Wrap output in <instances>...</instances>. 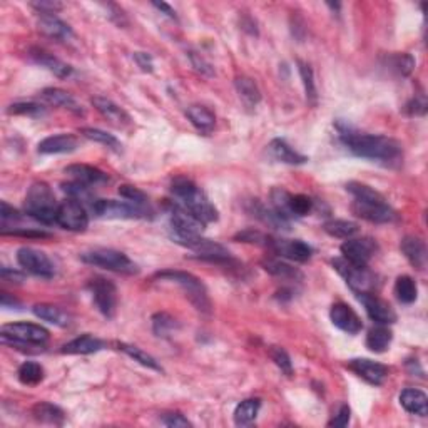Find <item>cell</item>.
<instances>
[{
	"label": "cell",
	"mask_w": 428,
	"mask_h": 428,
	"mask_svg": "<svg viewBox=\"0 0 428 428\" xmlns=\"http://www.w3.org/2000/svg\"><path fill=\"white\" fill-rule=\"evenodd\" d=\"M337 129L339 133V141L345 144L348 151H351L358 158L382 162L383 166L388 167H395L402 164V144L395 141V139L380 134L360 133L357 127L350 126L345 121H338Z\"/></svg>",
	"instance_id": "cell-1"
},
{
	"label": "cell",
	"mask_w": 428,
	"mask_h": 428,
	"mask_svg": "<svg viewBox=\"0 0 428 428\" xmlns=\"http://www.w3.org/2000/svg\"><path fill=\"white\" fill-rule=\"evenodd\" d=\"M171 193H173L176 199L174 203H178L186 211H189L203 225L218 221L219 216L214 204L210 201V198L204 194V191L199 189L191 179L176 178L173 184H171Z\"/></svg>",
	"instance_id": "cell-2"
},
{
	"label": "cell",
	"mask_w": 428,
	"mask_h": 428,
	"mask_svg": "<svg viewBox=\"0 0 428 428\" xmlns=\"http://www.w3.org/2000/svg\"><path fill=\"white\" fill-rule=\"evenodd\" d=\"M26 214L46 226L57 225L59 204L52 193L50 186L46 183H34L29 187L24 203Z\"/></svg>",
	"instance_id": "cell-3"
},
{
	"label": "cell",
	"mask_w": 428,
	"mask_h": 428,
	"mask_svg": "<svg viewBox=\"0 0 428 428\" xmlns=\"http://www.w3.org/2000/svg\"><path fill=\"white\" fill-rule=\"evenodd\" d=\"M0 338L3 345L17 350L32 351L29 348H37L39 351H44V345L49 342V331L35 323H9L2 326Z\"/></svg>",
	"instance_id": "cell-4"
},
{
	"label": "cell",
	"mask_w": 428,
	"mask_h": 428,
	"mask_svg": "<svg viewBox=\"0 0 428 428\" xmlns=\"http://www.w3.org/2000/svg\"><path fill=\"white\" fill-rule=\"evenodd\" d=\"M156 279H162V281H171L176 283L178 286H181V290L186 293V298L193 303L194 308L201 313H211V299L207 296V290L204 286V283L199 278H196L194 275L186 273V271H178V270H166L159 271L154 276Z\"/></svg>",
	"instance_id": "cell-5"
},
{
	"label": "cell",
	"mask_w": 428,
	"mask_h": 428,
	"mask_svg": "<svg viewBox=\"0 0 428 428\" xmlns=\"http://www.w3.org/2000/svg\"><path fill=\"white\" fill-rule=\"evenodd\" d=\"M84 263L92 266L102 268V270L114 271L121 275H136L139 273V268L133 259L122 251L111 250V248H94V250L84 251L81 254Z\"/></svg>",
	"instance_id": "cell-6"
},
{
	"label": "cell",
	"mask_w": 428,
	"mask_h": 428,
	"mask_svg": "<svg viewBox=\"0 0 428 428\" xmlns=\"http://www.w3.org/2000/svg\"><path fill=\"white\" fill-rule=\"evenodd\" d=\"M335 270L342 275L346 285L351 288L357 295L371 293L377 285V276L368 270V266H357L353 263L346 261L345 258H335L331 261Z\"/></svg>",
	"instance_id": "cell-7"
},
{
	"label": "cell",
	"mask_w": 428,
	"mask_h": 428,
	"mask_svg": "<svg viewBox=\"0 0 428 428\" xmlns=\"http://www.w3.org/2000/svg\"><path fill=\"white\" fill-rule=\"evenodd\" d=\"M91 211L95 218L107 219H139L153 214V211L142 210L131 201H115V199H95Z\"/></svg>",
	"instance_id": "cell-8"
},
{
	"label": "cell",
	"mask_w": 428,
	"mask_h": 428,
	"mask_svg": "<svg viewBox=\"0 0 428 428\" xmlns=\"http://www.w3.org/2000/svg\"><path fill=\"white\" fill-rule=\"evenodd\" d=\"M57 225L67 231H84L89 226V214L86 206L77 199H66L59 204L57 210Z\"/></svg>",
	"instance_id": "cell-9"
},
{
	"label": "cell",
	"mask_w": 428,
	"mask_h": 428,
	"mask_svg": "<svg viewBox=\"0 0 428 428\" xmlns=\"http://www.w3.org/2000/svg\"><path fill=\"white\" fill-rule=\"evenodd\" d=\"M17 263L24 270L29 271L30 275L41 276V278L50 279L55 276V266L50 261V258L42 251L34 250V248L24 246L17 251Z\"/></svg>",
	"instance_id": "cell-10"
},
{
	"label": "cell",
	"mask_w": 428,
	"mask_h": 428,
	"mask_svg": "<svg viewBox=\"0 0 428 428\" xmlns=\"http://www.w3.org/2000/svg\"><path fill=\"white\" fill-rule=\"evenodd\" d=\"M92 298H94L95 306L106 318H113L118 308V288L111 279L95 278L91 281Z\"/></svg>",
	"instance_id": "cell-11"
},
{
	"label": "cell",
	"mask_w": 428,
	"mask_h": 428,
	"mask_svg": "<svg viewBox=\"0 0 428 428\" xmlns=\"http://www.w3.org/2000/svg\"><path fill=\"white\" fill-rule=\"evenodd\" d=\"M378 246L371 238H350L343 243L339 251H342V258L346 261L353 263L357 266H368L375 253H377Z\"/></svg>",
	"instance_id": "cell-12"
},
{
	"label": "cell",
	"mask_w": 428,
	"mask_h": 428,
	"mask_svg": "<svg viewBox=\"0 0 428 428\" xmlns=\"http://www.w3.org/2000/svg\"><path fill=\"white\" fill-rule=\"evenodd\" d=\"M169 223L173 238L178 236H189V234H201L204 226L199 219H196L189 211L184 210L178 203H171L169 206Z\"/></svg>",
	"instance_id": "cell-13"
},
{
	"label": "cell",
	"mask_w": 428,
	"mask_h": 428,
	"mask_svg": "<svg viewBox=\"0 0 428 428\" xmlns=\"http://www.w3.org/2000/svg\"><path fill=\"white\" fill-rule=\"evenodd\" d=\"M270 250H273L276 254L281 258L291 259L296 263H306L313 256V248L306 245L301 239H283V238H271Z\"/></svg>",
	"instance_id": "cell-14"
},
{
	"label": "cell",
	"mask_w": 428,
	"mask_h": 428,
	"mask_svg": "<svg viewBox=\"0 0 428 428\" xmlns=\"http://www.w3.org/2000/svg\"><path fill=\"white\" fill-rule=\"evenodd\" d=\"M351 211L355 216L365 219V221L377 223V225H385V223L395 221L397 213L390 207V204L385 203H365V201H357L355 199L351 203Z\"/></svg>",
	"instance_id": "cell-15"
},
{
	"label": "cell",
	"mask_w": 428,
	"mask_h": 428,
	"mask_svg": "<svg viewBox=\"0 0 428 428\" xmlns=\"http://www.w3.org/2000/svg\"><path fill=\"white\" fill-rule=\"evenodd\" d=\"M346 366L350 368L353 373H357L360 378H363L366 383H370V385H375V387L383 385L385 380L388 378V373H390L385 365H382V363L373 362V360H368V358L350 360V362L346 363Z\"/></svg>",
	"instance_id": "cell-16"
},
{
	"label": "cell",
	"mask_w": 428,
	"mask_h": 428,
	"mask_svg": "<svg viewBox=\"0 0 428 428\" xmlns=\"http://www.w3.org/2000/svg\"><path fill=\"white\" fill-rule=\"evenodd\" d=\"M358 298L360 301H362V305L365 306L366 315L370 316L375 323L388 326L397 322V313H395L393 308L388 305L385 299L378 298V296H375L373 293L358 295Z\"/></svg>",
	"instance_id": "cell-17"
},
{
	"label": "cell",
	"mask_w": 428,
	"mask_h": 428,
	"mask_svg": "<svg viewBox=\"0 0 428 428\" xmlns=\"http://www.w3.org/2000/svg\"><path fill=\"white\" fill-rule=\"evenodd\" d=\"M331 323L348 335H358L363 330V323L353 308L346 303H335L330 310Z\"/></svg>",
	"instance_id": "cell-18"
},
{
	"label": "cell",
	"mask_w": 428,
	"mask_h": 428,
	"mask_svg": "<svg viewBox=\"0 0 428 428\" xmlns=\"http://www.w3.org/2000/svg\"><path fill=\"white\" fill-rule=\"evenodd\" d=\"M91 102L92 106L101 113L102 118H106L113 126L126 127L131 124V115L127 114L121 106H118V104L111 101V99L97 95V97H92Z\"/></svg>",
	"instance_id": "cell-19"
},
{
	"label": "cell",
	"mask_w": 428,
	"mask_h": 428,
	"mask_svg": "<svg viewBox=\"0 0 428 428\" xmlns=\"http://www.w3.org/2000/svg\"><path fill=\"white\" fill-rule=\"evenodd\" d=\"M41 97L46 102L52 104V106L62 107V109L69 111V113L75 115H84L82 104L67 91L59 89V87H47V89H44L41 92Z\"/></svg>",
	"instance_id": "cell-20"
},
{
	"label": "cell",
	"mask_w": 428,
	"mask_h": 428,
	"mask_svg": "<svg viewBox=\"0 0 428 428\" xmlns=\"http://www.w3.org/2000/svg\"><path fill=\"white\" fill-rule=\"evenodd\" d=\"M64 173L69 174L74 181L87 184V186H97L109 181V176L97 167L89 166V164H71L64 169Z\"/></svg>",
	"instance_id": "cell-21"
},
{
	"label": "cell",
	"mask_w": 428,
	"mask_h": 428,
	"mask_svg": "<svg viewBox=\"0 0 428 428\" xmlns=\"http://www.w3.org/2000/svg\"><path fill=\"white\" fill-rule=\"evenodd\" d=\"M79 147V141L72 134H57L49 136L39 142L37 151L41 154H67Z\"/></svg>",
	"instance_id": "cell-22"
},
{
	"label": "cell",
	"mask_w": 428,
	"mask_h": 428,
	"mask_svg": "<svg viewBox=\"0 0 428 428\" xmlns=\"http://www.w3.org/2000/svg\"><path fill=\"white\" fill-rule=\"evenodd\" d=\"M37 26L44 35L55 39V41H69L72 35H74L69 24H66L62 19H59L57 15L54 14L39 15Z\"/></svg>",
	"instance_id": "cell-23"
},
{
	"label": "cell",
	"mask_w": 428,
	"mask_h": 428,
	"mask_svg": "<svg viewBox=\"0 0 428 428\" xmlns=\"http://www.w3.org/2000/svg\"><path fill=\"white\" fill-rule=\"evenodd\" d=\"M402 248V253L405 254V258L410 261V265L417 270H425L427 266V246L423 243V239H420L418 236H405L400 243Z\"/></svg>",
	"instance_id": "cell-24"
},
{
	"label": "cell",
	"mask_w": 428,
	"mask_h": 428,
	"mask_svg": "<svg viewBox=\"0 0 428 428\" xmlns=\"http://www.w3.org/2000/svg\"><path fill=\"white\" fill-rule=\"evenodd\" d=\"M30 57L34 59L37 64H41L42 67L49 69L52 74L57 75L59 79L71 77L72 72H74V69H72L69 64L61 61V59L54 57V55L49 54V52L44 49H37V47H35V49H30Z\"/></svg>",
	"instance_id": "cell-25"
},
{
	"label": "cell",
	"mask_w": 428,
	"mask_h": 428,
	"mask_svg": "<svg viewBox=\"0 0 428 428\" xmlns=\"http://www.w3.org/2000/svg\"><path fill=\"white\" fill-rule=\"evenodd\" d=\"M400 405H402L408 413L418 415V417H427L428 413V398L418 388H407L400 393Z\"/></svg>",
	"instance_id": "cell-26"
},
{
	"label": "cell",
	"mask_w": 428,
	"mask_h": 428,
	"mask_svg": "<svg viewBox=\"0 0 428 428\" xmlns=\"http://www.w3.org/2000/svg\"><path fill=\"white\" fill-rule=\"evenodd\" d=\"M106 346V343L102 339L92 337V335H82V337L74 338L72 342L66 343L61 348V353L64 355H91L97 353L102 348Z\"/></svg>",
	"instance_id": "cell-27"
},
{
	"label": "cell",
	"mask_w": 428,
	"mask_h": 428,
	"mask_svg": "<svg viewBox=\"0 0 428 428\" xmlns=\"http://www.w3.org/2000/svg\"><path fill=\"white\" fill-rule=\"evenodd\" d=\"M268 151H270L271 158H275L276 161L279 162L298 166V164H305L308 161L306 156L295 151L285 139H273V141L270 142V146H268Z\"/></svg>",
	"instance_id": "cell-28"
},
{
	"label": "cell",
	"mask_w": 428,
	"mask_h": 428,
	"mask_svg": "<svg viewBox=\"0 0 428 428\" xmlns=\"http://www.w3.org/2000/svg\"><path fill=\"white\" fill-rule=\"evenodd\" d=\"M263 268L265 271H268L271 276L279 279H286V281H301L303 273L298 270V268L291 266L290 263L283 261V259L278 258H266L263 259Z\"/></svg>",
	"instance_id": "cell-29"
},
{
	"label": "cell",
	"mask_w": 428,
	"mask_h": 428,
	"mask_svg": "<svg viewBox=\"0 0 428 428\" xmlns=\"http://www.w3.org/2000/svg\"><path fill=\"white\" fill-rule=\"evenodd\" d=\"M32 417L37 422L47 423V425H57L61 427L66 422V413L62 408L49 402H39L32 407Z\"/></svg>",
	"instance_id": "cell-30"
},
{
	"label": "cell",
	"mask_w": 428,
	"mask_h": 428,
	"mask_svg": "<svg viewBox=\"0 0 428 428\" xmlns=\"http://www.w3.org/2000/svg\"><path fill=\"white\" fill-rule=\"evenodd\" d=\"M186 115L189 119L191 124L201 133H211L214 129L216 124V115L213 111H210L207 107L199 106V104H194V106H189L186 109Z\"/></svg>",
	"instance_id": "cell-31"
},
{
	"label": "cell",
	"mask_w": 428,
	"mask_h": 428,
	"mask_svg": "<svg viewBox=\"0 0 428 428\" xmlns=\"http://www.w3.org/2000/svg\"><path fill=\"white\" fill-rule=\"evenodd\" d=\"M236 91H238L239 99L245 102L246 107H256L261 101V92H259L258 84L248 75H239L234 81Z\"/></svg>",
	"instance_id": "cell-32"
},
{
	"label": "cell",
	"mask_w": 428,
	"mask_h": 428,
	"mask_svg": "<svg viewBox=\"0 0 428 428\" xmlns=\"http://www.w3.org/2000/svg\"><path fill=\"white\" fill-rule=\"evenodd\" d=\"M251 206H253L251 207V213H253V216H256L258 219H261L265 225L275 227V230H285V231L290 230V221H288L286 218H283L281 214L276 213L273 207L270 210V207L263 206V204L258 201L251 203Z\"/></svg>",
	"instance_id": "cell-33"
},
{
	"label": "cell",
	"mask_w": 428,
	"mask_h": 428,
	"mask_svg": "<svg viewBox=\"0 0 428 428\" xmlns=\"http://www.w3.org/2000/svg\"><path fill=\"white\" fill-rule=\"evenodd\" d=\"M391 339H393V333L388 330L385 325H380L377 328H371L366 335V348L373 353H383L388 350Z\"/></svg>",
	"instance_id": "cell-34"
},
{
	"label": "cell",
	"mask_w": 428,
	"mask_h": 428,
	"mask_svg": "<svg viewBox=\"0 0 428 428\" xmlns=\"http://www.w3.org/2000/svg\"><path fill=\"white\" fill-rule=\"evenodd\" d=\"M34 315L37 318L44 319V322H49L52 325L57 326H67L71 323L69 315L62 310V308L54 306V305H47V303H41V305H35L32 308Z\"/></svg>",
	"instance_id": "cell-35"
},
{
	"label": "cell",
	"mask_w": 428,
	"mask_h": 428,
	"mask_svg": "<svg viewBox=\"0 0 428 428\" xmlns=\"http://www.w3.org/2000/svg\"><path fill=\"white\" fill-rule=\"evenodd\" d=\"M261 408V400L259 398H248L243 400L234 410V423L239 427H245L253 423Z\"/></svg>",
	"instance_id": "cell-36"
},
{
	"label": "cell",
	"mask_w": 428,
	"mask_h": 428,
	"mask_svg": "<svg viewBox=\"0 0 428 428\" xmlns=\"http://www.w3.org/2000/svg\"><path fill=\"white\" fill-rule=\"evenodd\" d=\"M323 230H325L326 234L339 239H350L360 233L357 223L346 221V219H330V221L323 225Z\"/></svg>",
	"instance_id": "cell-37"
},
{
	"label": "cell",
	"mask_w": 428,
	"mask_h": 428,
	"mask_svg": "<svg viewBox=\"0 0 428 428\" xmlns=\"http://www.w3.org/2000/svg\"><path fill=\"white\" fill-rule=\"evenodd\" d=\"M395 296H397L398 301L403 303V305L415 303V299H417L418 296V288L411 276H398L397 281H395Z\"/></svg>",
	"instance_id": "cell-38"
},
{
	"label": "cell",
	"mask_w": 428,
	"mask_h": 428,
	"mask_svg": "<svg viewBox=\"0 0 428 428\" xmlns=\"http://www.w3.org/2000/svg\"><path fill=\"white\" fill-rule=\"evenodd\" d=\"M79 133H81L86 139H89V141L102 144V146L109 147V149L115 151V153H121V151H122L121 141H119L115 136L106 133V131L95 129V127H81V129H79Z\"/></svg>",
	"instance_id": "cell-39"
},
{
	"label": "cell",
	"mask_w": 428,
	"mask_h": 428,
	"mask_svg": "<svg viewBox=\"0 0 428 428\" xmlns=\"http://www.w3.org/2000/svg\"><path fill=\"white\" fill-rule=\"evenodd\" d=\"M346 191L353 196L357 201H365V203H385L387 201V199L383 198L378 191H375L373 187H370L368 184H363L358 181L348 183Z\"/></svg>",
	"instance_id": "cell-40"
},
{
	"label": "cell",
	"mask_w": 428,
	"mask_h": 428,
	"mask_svg": "<svg viewBox=\"0 0 428 428\" xmlns=\"http://www.w3.org/2000/svg\"><path fill=\"white\" fill-rule=\"evenodd\" d=\"M118 348L121 351H124V353H126L127 357L133 358L134 362H138L139 365H142V366H146V368H151V370H156V371H162L161 365H159V363L156 362V358L151 357L149 353H146V351L141 350V348L133 346V345H127V343H118Z\"/></svg>",
	"instance_id": "cell-41"
},
{
	"label": "cell",
	"mask_w": 428,
	"mask_h": 428,
	"mask_svg": "<svg viewBox=\"0 0 428 428\" xmlns=\"http://www.w3.org/2000/svg\"><path fill=\"white\" fill-rule=\"evenodd\" d=\"M17 377L24 385H37L44 378V368L35 362H26L19 366Z\"/></svg>",
	"instance_id": "cell-42"
},
{
	"label": "cell",
	"mask_w": 428,
	"mask_h": 428,
	"mask_svg": "<svg viewBox=\"0 0 428 428\" xmlns=\"http://www.w3.org/2000/svg\"><path fill=\"white\" fill-rule=\"evenodd\" d=\"M298 72H299V75H301L303 86H305V92H306L308 102H311V104H313V106H315V104H316V99H318V92H316V84H315L313 69H311V67L308 66L306 62L298 61Z\"/></svg>",
	"instance_id": "cell-43"
},
{
	"label": "cell",
	"mask_w": 428,
	"mask_h": 428,
	"mask_svg": "<svg viewBox=\"0 0 428 428\" xmlns=\"http://www.w3.org/2000/svg\"><path fill=\"white\" fill-rule=\"evenodd\" d=\"M62 189L69 194V198L77 199V201H81L82 204L89 203L92 206L95 201L94 194H92V191H91V186H87V184L72 181V183L62 184Z\"/></svg>",
	"instance_id": "cell-44"
},
{
	"label": "cell",
	"mask_w": 428,
	"mask_h": 428,
	"mask_svg": "<svg viewBox=\"0 0 428 428\" xmlns=\"http://www.w3.org/2000/svg\"><path fill=\"white\" fill-rule=\"evenodd\" d=\"M290 198L291 194L288 191L281 189V187H275L271 191V204H273V210L278 214H281L283 218H286L290 221L293 216L290 213Z\"/></svg>",
	"instance_id": "cell-45"
},
{
	"label": "cell",
	"mask_w": 428,
	"mask_h": 428,
	"mask_svg": "<svg viewBox=\"0 0 428 428\" xmlns=\"http://www.w3.org/2000/svg\"><path fill=\"white\" fill-rule=\"evenodd\" d=\"M119 194H121L122 198L126 199V201H131L133 204H136V206L142 207V210L153 211V210H151L149 199H147L146 193H142L139 187L129 186V184H124V186L119 187Z\"/></svg>",
	"instance_id": "cell-46"
},
{
	"label": "cell",
	"mask_w": 428,
	"mask_h": 428,
	"mask_svg": "<svg viewBox=\"0 0 428 428\" xmlns=\"http://www.w3.org/2000/svg\"><path fill=\"white\" fill-rule=\"evenodd\" d=\"M178 326H179L178 322H176L171 315L158 313L153 316V330L158 337H162V338L169 337V335L173 333Z\"/></svg>",
	"instance_id": "cell-47"
},
{
	"label": "cell",
	"mask_w": 428,
	"mask_h": 428,
	"mask_svg": "<svg viewBox=\"0 0 428 428\" xmlns=\"http://www.w3.org/2000/svg\"><path fill=\"white\" fill-rule=\"evenodd\" d=\"M388 66L398 75H410L415 67V59L410 54H393L388 57Z\"/></svg>",
	"instance_id": "cell-48"
},
{
	"label": "cell",
	"mask_w": 428,
	"mask_h": 428,
	"mask_svg": "<svg viewBox=\"0 0 428 428\" xmlns=\"http://www.w3.org/2000/svg\"><path fill=\"white\" fill-rule=\"evenodd\" d=\"M313 199L305 194H291L290 198V213L293 218H301V216L310 214L313 211Z\"/></svg>",
	"instance_id": "cell-49"
},
{
	"label": "cell",
	"mask_w": 428,
	"mask_h": 428,
	"mask_svg": "<svg viewBox=\"0 0 428 428\" xmlns=\"http://www.w3.org/2000/svg\"><path fill=\"white\" fill-rule=\"evenodd\" d=\"M7 113L10 115H29V118H41L46 114V107L37 102H15L9 106Z\"/></svg>",
	"instance_id": "cell-50"
},
{
	"label": "cell",
	"mask_w": 428,
	"mask_h": 428,
	"mask_svg": "<svg viewBox=\"0 0 428 428\" xmlns=\"http://www.w3.org/2000/svg\"><path fill=\"white\" fill-rule=\"evenodd\" d=\"M234 239H236V241L250 243V245H256V246H270L271 236H268L265 233H261V231L250 227V230L239 231V233L234 236Z\"/></svg>",
	"instance_id": "cell-51"
},
{
	"label": "cell",
	"mask_w": 428,
	"mask_h": 428,
	"mask_svg": "<svg viewBox=\"0 0 428 428\" xmlns=\"http://www.w3.org/2000/svg\"><path fill=\"white\" fill-rule=\"evenodd\" d=\"M270 358L273 360L275 365L283 371V373L291 377L293 375V363H291L290 355L286 353V350L279 346H271L270 348Z\"/></svg>",
	"instance_id": "cell-52"
},
{
	"label": "cell",
	"mask_w": 428,
	"mask_h": 428,
	"mask_svg": "<svg viewBox=\"0 0 428 428\" xmlns=\"http://www.w3.org/2000/svg\"><path fill=\"white\" fill-rule=\"evenodd\" d=\"M32 9H35L41 15H50L55 12L62 10L64 6L61 2H57V0H39V2H30Z\"/></svg>",
	"instance_id": "cell-53"
},
{
	"label": "cell",
	"mask_w": 428,
	"mask_h": 428,
	"mask_svg": "<svg viewBox=\"0 0 428 428\" xmlns=\"http://www.w3.org/2000/svg\"><path fill=\"white\" fill-rule=\"evenodd\" d=\"M161 422L166 427L171 428H179V427H191L193 423L189 422L183 413H178V411H167V413H162Z\"/></svg>",
	"instance_id": "cell-54"
},
{
	"label": "cell",
	"mask_w": 428,
	"mask_h": 428,
	"mask_svg": "<svg viewBox=\"0 0 428 428\" xmlns=\"http://www.w3.org/2000/svg\"><path fill=\"white\" fill-rule=\"evenodd\" d=\"M2 234H12V236H24V238H49V233L46 231H35V230H27V227H7L2 230Z\"/></svg>",
	"instance_id": "cell-55"
},
{
	"label": "cell",
	"mask_w": 428,
	"mask_h": 428,
	"mask_svg": "<svg viewBox=\"0 0 428 428\" xmlns=\"http://www.w3.org/2000/svg\"><path fill=\"white\" fill-rule=\"evenodd\" d=\"M0 218H2V226H7L9 223H17L22 219V214L19 213L17 210H14V207L9 206L7 203H2V206H0Z\"/></svg>",
	"instance_id": "cell-56"
},
{
	"label": "cell",
	"mask_w": 428,
	"mask_h": 428,
	"mask_svg": "<svg viewBox=\"0 0 428 428\" xmlns=\"http://www.w3.org/2000/svg\"><path fill=\"white\" fill-rule=\"evenodd\" d=\"M350 418H351L350 407L342 405L338 408L337 415H335V417L330 420V423H328V425H330V427H346L348 423H350Z\"/></svg>",
	"instance_id": "cell-57"
},
{
	"label": "cell",
	"mask_w": 428,
	"mask_h": 428,
	"mask_svg": "<svg viewBox=\"0 0 428 428\" xmlns=\"http://www.w3.org/2000/svg\"><path fill=\"white\" fill-rule=\"evenodd\" d=\"M189 59H191V62H193L196 71L201 72V74L204 75H210V77L211 75H214V71H213V67H211V64L204 61L201 55H198L196 52H189Z\"/></svg>",
	"instance_id": "cell-58"
},
{
	"label": "cell",
	"mask_w": 428,
	"mask_h": 428,
	"mask_svg": "<svg viewBox=\"0 0 428 428\" xmlns=\"http://www.w3.org/2000/svg\"><path fill=\"white\" fill-rule=\"evenodd\" d=\"M407 111H408V114H411V115H423V114H425V111H427L425 97L422 95V97L411 99V101L407 104Z\"/></svg>",
	"instance_id": "cell-59"
},
{
	"label": "cell",
	"mask_w": 428,
	"mask_h": 428,
	"mask_svg": "<svg viewBox=\"0 0 428 428\" xmlns=\"http://www.w3.org/2000/svg\"><path fill=\"white\" fill-rule=\"evenodd\" d=\"M134 61L144 72H153V57L147 52H136Z\"/></svg>",
	"instance_id": "cell-60"
},
{
	"label": "cell",
	"mask_w": 428,
	"mask_h": 428,
	"mask_svg": "<svg viewBox=\"0 0 428 428\" xmlns=\"http://www.w3.org/2000/svg\"><path fill=\"white\" fill-rule=\"evenodd\" d=\"M2 279L3 281H15V283H21L24 279V276L19 273V271L9 270V268H2Z\"/></svg>",
	"instance_id": "cell-61"
},
{
	"label": "cell",
	"mask_w": 428,
	"mask_h": 428,
	"mask_svg": "<svg viewBox=\"0 0 428 428\" xmlns=\"http://www.w3.org/2000/svg\"><path fill=\"white\" fill-rule=\"evenodd\" d=\"M0 303H2L3 308H10V306L22 308V303L19 301L17 298H12L9 293H2V301H0Z\"/></svg>",
	"instance_id": "cell-62"
},
{
	"label": "cell",
	"mask_w": 428,
	"mask_h": 428,
	"mask_svg": "<svg viewBox=\"0 0 428 428\" xmlns=\"http://www.w3.org/2000/svg\"><path fill=\"white\" fill-rule=\"evenodd\" d=\"M153 7H156L158 10H161L162 14H166L167 17L171 19H176V12L171 6H167L166 2H153Z\"/></svg>",
	"instance_id": "cell-63"
}]
</instances>
